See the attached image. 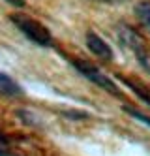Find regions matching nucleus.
<instances>
[{
    "mask_svg": "<svg viewBox=\"0 0 150 156\" xmlns=\"http://www.w3.org/2000/svg\"><path fill=\"white\" fill-rule=\"evenodd\" d=\"M8 4H11V6H15V8H23L26 4V0H6Z\"/></svg>",
    "mask_w": 150,
    "mask_h": 156,
    "instance_id": "9",
    "label": "nucleus"
},
{
    "mask_svg": "<svg viewBox=\"0 0 150 156\" xmlns=\"http://www.w3.org/2000/svg\"><path fill=\"white\" fill-rule=\"evenodd\" d=\"M98 2H107V4H114V2H124V0H98Z\"/></svg>",
    "mask_w": 150,
    "mask_h": 156,
    "instance_id": "10",
    "label": "nucleus"
},
{
    "mask_svg": "<svg viewBox=\"0 0 150 156\" xmlns=\"http://www.w3.org/2000/svg\"><path fill=\"white\" fill-rule=\"evenodd\" d=\"M85 41H86V47L88 51L94 55V57L101 58V60H105V62H111L114 58V53L111 49V45L103 40L99 34H96L94 30H88L86 32V36H85Z\"/></svg>",
    "mask_w": 150,
    "mask_h": 156,
    "instance_id": "4",
    "label": "nucleus"
},
{
    "mask_svg": "<svg viewBox=\"0 0 150 156\" xmlns=\"http://www.w3.org/2000/svg\"><path fill=\"white\" fill-rule=\"evenodd\" d=\"M124 111H126V113H128L130 117H133L135 120L143 122L145 126H148V128H150V117H148V115L141 113V111H137V109H133V107H130V105H124Z\"/></svg>",
    "mask_w": 150,
    "mask_h": 156,
    "instance_id": "8",
    "label": "nucleus"
},
{
    "mask_svg": "<svg viewBox=\"0 0 150 156\" xmlns=\"http://www.w3.org/2000/svg\"><path fill=\"white\" fill-rule=\"evenodd\" d=\"M9 21L17 27V30L21 32L26 40H30L34 45L38 47H49L53 43V36H51V30L41 25L40 21L32 19L25 13H13L9 15Z\"/></svg>",
    "mask_w": 150,
    "mask_h": 156,
    "instance_id": "1",
    "label": "nucleus"
},
{
    "mask_svg": "<svg viewBox=\"0 0 150 156\" xmlns=\"http://www.w3.org/2000/svg\"><path fill=\"white\" fill-rule=\"evenodd\" d=\"M120 81L126 85V87H130L131 90L139 96L143 102H146L148 105H150V88H146V87H143L141 83H135V81H131V79H128V77H120Z\"/></svg>",
    "mask_w": 150,
    "mask_h": 156,
    "instance_id": "7",
    "label": "nucleus"
},
{
    "mask_svg": "<svg viewBox=\"0 0 150 156\" xmlns=\"http://www.w3.org/2000/svg\"><path fill=\"white\" fill-rule=\"evenodd\" d=\"M118 41L135 55L139 64L150 73V53L146 47V41L143 40L139 32H135V28H131L130 25H120L118 27Z\"/></svg>",
    "mask_w": 150,
    "mask_h": 156,
    "instance_id": "2",
    "label": "nucleus"
},
{
    "mask_svg": "<svg viewBox=\"0 0 150 156\" xmlns=\"http://www.w3.org/2000/svg\"><path fill=\"white\" fill-rule=\"evenodd\" d=\"M70 62H72L73 68L85 77V79H88L90 83L98 85L99 88H103V90L111 92L113 96H120V88H118V85L114 83L109 75L103 73V72L98 68V66L92 64L90 60H85V58H72Z\"/></svg>",
    "mask_w": 150,
    "mask_h": 156,
    "instance_id": "3",
    "label": "nucleus"
},
{
    "mask_svg": "<svg viewBox=\"0 0 150 156\" xmlns=\"http://www.w3.org/2000/svg\"><path fill=\"white\" fill-rule=\"evenodd\" d=\"M0 96L23 98V96H25V90H23V87L11 75H8L6 72H0Z\"/></svg>",
    "mask_w": 150,
    "mask_h": 156,
    "instance_id": "5",
    "label": "nucleus"
},
{
    "mask_svg": "<svg viewBox=\"0 0 150 156\" xmlns=\"http://www.w3.org/2000/svg\"><path fill=\"white\" fill-rule=\"evenodd\" d=\"M135 17L139 25L150 34V0H143L135 6Z\"/></svg>",
    "mask_w": 150,
    "mask_h": 156,
    "instance_id": "6",
    "label": "nucleus"
}]
</instances>
